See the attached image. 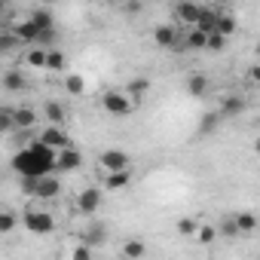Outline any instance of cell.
Masks as SVG:
<instances>
[{"instance_id": "39", "label": "cell", "mask_w": 260, "mask_h": 260, "mask_svg": "<svg viewBox=\"0 0 260 260\" xmlns=\"http://www.w3.org/2000/svg\"><path fill=\"white\" fill-rule=\"evenodd\" d=\"M248 77H251V80H260V68H257V64H251V68H248Z\"/></svg>"}, {"instance_id": "21", "label": "cell", "mask_w": 260, "mask_h": 260, "mask_svg": "<svg viewBox=\"0 0 260 260\" xmlns=\"http://www.w3.org/2000/svg\"><path fill=\"white\" fill-rule=\"evenodd\" d=\"M0 83H4V89H7V92H25V89H28L25 74H22V71H16V68H13V71H7Z\"/></svg>"}, {"instance_id": "2", "label": "cell", "mask_w": 260, "mask_h": 260, "mask_svg": "<svg viewBox=\"0 0 260 260\" xmlns=\"http://www.w3.org/2000/svg\"><path fill=\"white\" fill-rule=\"evenodd\" d=\"M19 223H25L31 233H37V236H49L52 230H55V217L49 214V211H37V208H31V211H25L22 217H19Z\"/></svg>"}, {"instance_id": "33", "label": "cell", "mask_w": 260, "mask_h": 260, "mask_svg": "<svg viewBox=\"0 0 260 260\" xmlns=\"http://www.w3.org/2000/svg\"><path fill=\"white\" fill-rule=\"evenodd\" d=\"M196 239H199V245H211V242L217 239V230H214L211 223H199V230H196Z\"/></svg>"}, {"instance_id": "25", "label": "cell", "mask_w": 260, "mask_h": 260, "mask_svg": "<svg viewBox=\"0 0 260 260\" xmlns=\"http://www.w3.org/2000/svg\"><path fill=\"white\" fill-rule=\"evenodd\" d=\"M233 223H236L239 233H254L257 230V214L254 211H239V214H233Z\"/></svg>"}, {"instance_id": "37", "label": "cell", "mask_w": 260, "mask_h": 260, "mask_svg": "<svg viewBox=\"0 0 260 260\" xmlns=\"http://www.w3.org/2000/svg\"><path fill=\"white\" fill-rule=\"evenodd\" d=\"M22 193L34 196V193H37V178H22Z\"/></svg>"}, {"instance_id": "34", "label": "cell", "mask_w": 260, "mask_h": 260, "mask_svg": "<svg viewBox=\"0 0 260 260\" xmlns=\"http://www.w3.org/2000/svg\"><path fill=\"white\" fill-rule=\"evenodd\" d=\"M13 132V107H0V135Z\"/></svg>"}, {"instance_id": "35", "label": "cell", "mask_w": 260, "mask_h": 260, "mask_svg": "<svg viewBox=\"0 0 260 260\" xmlns=\"http://www.w3.org/2000/svg\"><path fill=\"white\" fill-rule=\"evenodd\" d=\"M205 49H208V52H223V49H226V37L208 34V37H205Z\"/></svg>"}, {"instance_id": "9", "label": "cell", "mask_w": 260, "mask_h": 260, "mask_svg": "<svg viewBox=\"0 0 260 260\" xmlns=\"http://www.w3.org/2000/svg\"><path fill=\"white\" fill-rule=\"evenodd\" d=\"M37 125V110L22 104V107H13V132H22V128H34Z\"/></svg>"}, {"instance_id": "17", "label": "cell", "mask_w": 260, "mask_h": 260, "mask_svg": "<svg viewBox=\"0 0 260 260\" xmlns=\"http://www.w3.org/2000/svg\"><path fill=\"white\" fill-rule=\"evenodd\" d=\"M245 98L242 95H223L220 98V116H239V113H245Z\"/></svg>"}, {"instance_id": "10", "label": "cell", "mask_w": 260, "mask_h": 260, "mask_svg": "<svg viewBox=\"0 0 260 260\" xmlns=\"http://www.w3.org/2000/svg\"><path fill=\"white\" fill-rule=\"evenodd\" d=\"M217 16H220V10H214V7H199V19H196V25H193V31H199V34H214V25H217Z\"/></svg>"}, {"instance_id": "28", "label": "cell", "mask_w": 260, "mask_h": 260, "mask_svg": "<svg viewBox=\"0 0 260 260\" xmlns=\"http://www.w3.org/2000/svg\"><path fill=\"white\" fill-rule=\"evenodd\" d=\"M64 92H68L71 98L83 95V92H86V80H83L80 74H64Z\"/></svg>"}, {"instance_id": "36", "label": "cell", "mask_w": 260, "mask_h": 260, "mask_svg": "<svg viewBox=\"0 0 260 260\" xmlns=\"http://www.w3.org/2000/svg\"><path fill=\"white\" fill-rule=\"evenodd\" d=\"M71 260H92V248L83 245V242L74 245V248H71Z\"/></svg>"}, {"instance_id": "16", "label": "cell", "mask_w": 260, "mask_h": 260, "mask_svg": "<svg viewBox=\"0 0 260 260\" xmlns=\"http://www.w3.org/2000/svg\"><path fill=\"white\" fill-rule=\"evenodd\" d=\"M13 37H16L19 43H31V46H34V43H37V37H40V31L25 19V22H16V25H13Z\"/></svg>"}, {"instance_id": "6", "label": "cell", "mask_w": 260, "mask_h": 260, "mask_svg": "<svg viewBox=\"0 0 260 260\" xmlns=\"http://www.w3.org/2000/svg\"><path fill=\"white\" fill-rule=\"evenodd\" d=\"M98 208H101V190H98V187H86V190H80V196H77V211L86 214V217H92Z\"/></svg>"}, {"instance_id": "5", "label": "cell", "mask_w": 260, "mask_h": 260, "mask_svg": "<svg viewBox=\"0 0 260 260\" xmlns=\"http://www.w3.org/2000/svg\"><path fill=\"white\" fill-rule=\"evenodd\" d=\"M98 162H101V169H104L107 175H113V172H128V166H132L128 153H122V150H116V147L104 150V153L98 156Z\"/></svg>"}, {"instance_id": "7", "label": "cell", "mask_w": 260, "mask_h": 260, "mask_svg": "<svg viewBox=\"0 0 260 260\" xmlns=\"http://www.w3.org/2000/svg\"><path fill=\"white\" fill-rule=\"evenodd\" d=\"M83 166V153L77 147H64L55 153V172H77Z\"/></svg>"}, {"instance_id": "3", "label": "cell", "mask_w": 260, "mask_h": 260, "mask_svg": "<svg viewBox=\"0 0 260 260\" xmlns=\"http://www.w3.org/2000/svg\"><path fill=\"white\" fill-rule=\"evenodd\" d=\"M101 107L107 110V113H113V116H128L135 107H132V101L125 98V92H119V89H107L104 95H101Z\"/></svg>"}, {"instance_id": "31", "label": "cell", "mask_w": 260, "mask_h": 260, "mask_svg": "<svg viewBox=\"0 0 260 260\" xmlns=\"http://www.w3.org/2000/svg\"><path fill=\"white\" fill-rule=\"evenodd\" d=\"M22 43L13 37V31H7V34H0V55H10V52H16Z\"/></svg>"}, {"instance_id": "26", "label": "cell", "mask_w": 260, "mask_h": 260, "mask_svg": "<svg viewBox=\"0 0 260 260\" xmlns=\"http://www.w3.org/2000/svg\"><path fill=\"white\" fill-rule=\"evenodd\" d=\"M128 184H132V172H113L104 178V187L107 190H125Z\"/></svg>"}, {"instance_id": "30", "label": "cell", "mask_w": 260, "mask_h": 260, "mask_svg": "<svg viewBox=\"0 0 260 260\" xmlns=\"http://www.w3.org/2000/svg\"><path fill=\"white\" fill-rule=\"evenodd\" d=\"M217 122H220V113H202V119H199V135H208V132H214V128H217Z\"/></svg>"}, {"instance_id": "27", "label": "cell", "mask_w": 260, "mask_h": 260, "mask_svg": "<svg viewBox=\"0 0 260 260\" xmlns=\"http://www.w3.org/2000/svg\"><path fill=\"white\" fill-rule=\"evenodd\" d=\"M25 64H28V68H37V71H46V49L31 46V49L25 52Z\"/></svg>"}, {"instance_id": "19", "label": "cell", "mask_w": 260, "mask_h": 260, "mask_svg": "<svg viewBox=\"0 0 260 260\" xmlns=\"http://www.w3.org/2000/svg\"><path fill=\"white\" fill-rule=\"evenodd\" d=\"M43 113H46L49 125H58V128H64V122H68L64 104H58V101H46V104H43Z\"/></svg>"}, {"instance_id": "12", "label": "cell", "mask_w": 260, "mask_h": 260, "mask_svg": "<svg viewBox=\"0 0 260 260\" xmlns=\"http://www.w3.org/2000/svg\"><path fill=\"white\" fill-rule=\"evenodd\" d=\"M107 242V226L101 223V220H89V226H86V233H83V245H89L92 251L95 248H101Z\"/></svg>"}, {"instance_id": "23", "label": "cell", "mask_w": 260, "mask_h": 260, "mask_svg": "<svg viewBox=\"0 0 260 260\" xmlns=\"http://www.w3.org/2000/svg\"><path fill=\"white\" fill-rule=\"evenodd\" d=\"M64 68H68L64 49H46V71H52V74H64Z\"/></svg>"}, {"instance_id": "32", "label": "cell", "mask_w": 260, "mask_h": 260, "mask_svg": "<svg viewBox=\"0 0 260 260\" xmlns=\"http://www.w3.org/2000/svg\"><path fill=\"white\" fill-rule=\"evenodd\" d=\"M199 223H202L199 217H181V220H178V233H181V236H196Z\"/></svg>"}, {"instance_id": "20", "label": "cell", "mask_w": 260, "mask_h": 260, "mask_svg": "<svg viewBox=\"0 0 260 260\" xmlns=\"http://www.w3.org/2000/svg\"><path fill=\"white\" fill-rule=\"evenodd\" d=\"M147 254V242L144 239H125L122 242V257L125 260H141Z\"/></svg>"}, {"instance_id": "4", "label": "cell", "mask_w": 260, "mask_h": 260, "mask_svg": "<svg viewBox=\"0 0 260 260\" xmlns=\"http://www.w3.org/2000/svg\"><path fill=\"white\" fill-rule=\"evenodd\" d=\"M37 141L43 144V147H49V150H64V147H74L71 144V138H68V132H64V128H58V125H46L43 128V132L37 135Z\"/></svg>"}, {"instance_id": "24", "label": "cell", "mask_w": 260, "mask_h": 260, "mask_svg": "<svg viewBox=\"0 0 260 260\" xmlns=\"http://www.w3.org/2000/svg\"><path fill=\"white\" fill-rule=\"evenodd\" d=\"M236 28H239V25H236V16L220 13V16H217V25H214V34H220V37H226V40H230V37L236 34Z\"/></svg>"}, {"instance_id": "1", "label": "cell", "mask_w": 260, "mask_h": 260, "mask_svg": "<svg viewBox=\"0 0 260 260\" xmlns=\"http://www.w3.org/2000/svg\"><path fill=\"white\" fill-rule=\"evenodd\" d=\"M13 172L19 178H43V175H55V150L43 147L40 141H31L28 147H22L13 156Z\"/></svg>"}, {"instance_id": "8", "label": "cell", "mask_w": 260, "mask_h": 260, "mask_svg": "<svg viewBox=\"0 0 260 260\" xmlns=\"http://www.w3.org/2000/svg\"><path fill=\"white\" fill-rule=\"evenodd\" d=\"M153 40H156L159 49H175L178 40H181V31L175 25H156L153 28Z\"/></svg>"}, {"instance_id": "38", "label": "cell", "mask_w": 260, "mask_h": 260, "mask_svg": "<svg viewBox=\"0 0 260 260\" xmlns=\"http://www.w3.org/2000/svg\"><path fill=\"white\" fill-rule=\"evenodd\" d=\"M220 230H223V236H239V230H236V223H233V217H223V223H220Z\"/></svg>"}, {"instance_id": "29", "label": "cell", "mask_w": 260, "mask_h": 260, "mask_svg": "<svg viewBox=\"0 0 260 260\" xmlns=\"http://www.w3.org/2000/svg\"><path fill=\"white\" fill-rule=\"evenodd\" d=\"M16 226H19V217H16V211H7V208H0V236L13 233Z\"/></svg>"}, {"instance_id": "18", "label": "cell", "mask_w": 260, "mask_h": 260, "mask_svg": "<svg viewBox=\"0 0 260 260\" xmlns=\"http://www.w3.org/2000/svg\"><path fill=\"white\" fill-rule=\"evenodd\" d=\"M28 22H31L37 31H52V28H55V16H52V10H46V7H43V10H34V13L28 16Z\"/></svg>"}, {"instance_id": "40", "label": "cell", "mask_w": 260, "mask_h": 260, "mask_svg": "<svg viewBox=\"0 0 260 260\" xmlns=\"http://www.w3.org/2000/svg\"><path fill=\"white\" fill-rule=\"evenodd\" d=\"M4 10H7V4H0V16H4Z\"/></svg>"}, {"instance_id": "13", "label": "cell", "mask_w": 260, "mask_h": 260, "mask_svg": "<svg viewBox=\"0 0 260 260\" xmlns=\"http://www.w3.org/2000/svg\"><path fill=\"white\" fill-rule=\"evenodd\" d=\"M175 19H178V25L193 28V25H196V19H199V4H190V0L178 4V7H175Z\"/></svg>"}, {"instance_id": "15", "label": "cell", "mask_w": 260, "mask_h": 260, "mask_svg": "<svg viewBox=\"0 0 260 260\" xmlns=\"http://www.w3.org/2000/svg\"><path fill=\"white\" fill-rule=\"evenodd\" d=\"M147 89H150V80H147V77H138V80H132V83L125 86V98L132 101V107L141 104V98L147 95Z\"/></svg>"}, {"instance_id": "14", "label": "cell", "mask_w": 260, "mask_h": 260, "mask_svg": "<svg viewBox=\"0 0 260 260\" xmlns=\"http://www.w3.org/2000/svg\"><path fill=\"white\" fill-rule=\"evenodd\" d=\"M208 89H211V83H208V77L205 74H190L187 77V95H193V98H205L208 95Z\"/></svg>"}, {"instance_id": "22", "label": "cell", "mask_w": 260, "mask_h": 260, "mask_svg": "<svg viewBox=\"0 0 260 260\" xmlns=\"http://www.w3.org/2000/svg\"><path fill=\"white\" fill-rule=\"evenodd\" d=\"M181 43H184V52H202L205 49V34H199V31H184V37H181Z\"/></svg>"}, {"instance_id": "11", "label": "cell", "mask_w": 260, "mask_h": 260, "mask_svg": "<svg viewBox=\"0 0 260 260\" xmlns=\"http://www.w3.org/2000/svg\"><path fill=\"white\" fill-rule=\"evenodd\" d=\"M58 193H61L58 175H43V178H37V193H34V199H55Z\"/></svg>"}]
</instances>
